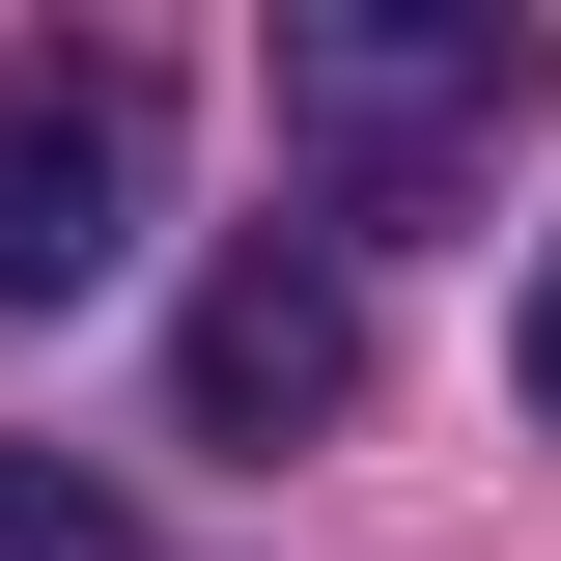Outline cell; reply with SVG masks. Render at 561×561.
<instances>
[{"instance_id":"6da1fadb","label":"cell","mask_w":561,"mask_h":561,"mask_svg":"<svg viewBox=\"0 0 561 561\" xmlns=\"http://www.w3.org/2000/svg\"><path fill=\"white\" fill-rule=\"evenodd\" d=\"M534 0H280V169L337 225H421V197H478L505 140H534Z\"/></svg>"},{"instance_id":"7a4b0ae2","label":"cell","mask_w":561,"mask_h":561,"mask_svg":"<svg viewBox=\"0 0 561 561\" xmlns=\"http://www.w3.org/2000/svg\"><path fill=\"white\" fill-rule=\"evenodd\" d=\"M140 253V57H0V309H84Z\"/></svg>"},{"instance_id":"3957f363","label":"cell","mask_w":561,"mask_h":561,"mask_svg":"<svg viewBox=\"0 0 561 561\" xmlns=\"http://www.w3.org/2000/svg\"><path fill=\"white\" fill-rule=\"evenodd\" d=\"M169 393H197V449H309V421L365 393V280L309 253V225H253V253L197 280V337H169Z\"/></svg>"},{"instance_id":"277c9868","label":"cell","mask_w":561,"mask_h":561,"mask_svg":"<svg viewBox=\"0 0 561 561\" xmlns=\"http://www.w3.org/2000/svg\"><path fill=\"white\" fill-rule=\"evenodd\" d=\"M0 561H140V505L57 478V449H0Z\"/></svg>"},{"instance_id":"5b68a950","label":"cell","mask_w":561,"mask_h":561,"mask_svg":"<svg viewBox=\"0 0 561 561\" xmlns=\"http://www.w3.org/2000/svg\"><path fill=\"white\" fill-rule=\"evenodd\" d=\"M505 365H534V421H561V253H534V309H505Z\"/></svg>"}]
</instances>
